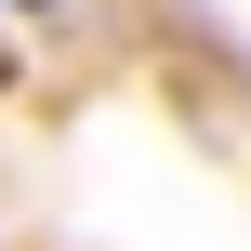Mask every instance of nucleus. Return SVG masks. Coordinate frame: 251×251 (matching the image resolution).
Masks as SVG:
<instances>
[{"label":"nucleus","instance_id":"f257e3e1","mask_svg":"<svg viewBox=\"0 0 251 251\" xmlns=\"http://www.w3.org/2000/svg\"><path fill=\"white\" fill-rule=\"evenodd\" d=\"M40 13H53V0H40Z\"/></svg>","mask_w":251,"mask_h":251}]
</instances>
